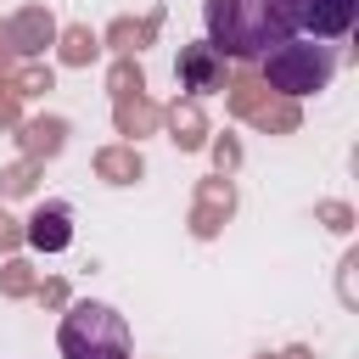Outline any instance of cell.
I'll return each instance as SVG.
<instances>
[{
    "label": "cell",
    "mask_w": 359,
    "mask_h": 359,
    "mask_svg": "<svg viewBox=\"0 0 359 359\" xmlns=\"http://www.w3.org/2000/svg\"><path fill=\"white\" fill-rule=\"evenodd\" d=\"M208 50L230 62H258L297 34V0H202Z\"/></svg>",
    "instance_id": "1"
},
{
    "label": "cell",
    "mask_w": 359,
    "mask_h": 359,
    "mask_svg": "<svg viewBox=\"0 0 359 359\" xmlns=\"http://www.w3.org/2000/svg\"><path fill=\"white\" fill-rule=\"evenodd\" d=\"M56 348H62V359H129V325L112 303L84 297L62 314Z\"/></svg>",
    "instance_id": "2"
},
{
    "label": "cell",
    "mask_w": 359,
    "mask_h": 359,
    "mask_svg": "<svg viewBox=\"0 0 359 359\" xmlns=\"http://www.w3.org/2000/svg\"><path fill=\"white\" fill-rule=\"evenodd\" d=\"M258 67H264L269 90H280V95H314V90L331 84V73H337V50H331L325 39L292 34V39H280L275 50H264Z\"/></svg>",
    "instance_id": "3"
},
{
    "label": "cell",
    "mask_w": 359,
    "mask_h": 359,
    "mask_svg": "<svg viewBox=\"0 0 359 359\" xmlns=\"http://www.w3.org/2000/svg\"><path fill=\"white\" fill-rule=\"evenodd\" d=\"M359 0H297V28H309V39H342L353 28Z\"/></svg>",
    "instance_id": "4"
},
{
    "label": "cell",
    "mask_w": 359,
    "mask_h": 359,
    "mask_svg": "<svg viewBox=\"0 0 359 359\" xmlns=\"http://www.w3.org/2000/svg\"><path fill=\"white\" fill-rule=\"evenodd\" d=\"M67 241H73V213H67L62 202L34 208V219H28V247H39V252H62Z\"/></svg>",
    "instance_id": "5"
},
{
    "label": "cell",
    "mask_w": 359,
    "mask_h": 359,
    "mask_svg": "<svg viewBox=\"0 0 359 359\" xmlns=\"http://www.w3.org/2000/svg\"><path fill=\"white\" fill-rule=\"evenodd\" d=\"M219 62H224V56H213L208 39H202V45H185V50H180V79H185V90H219Z\"/></svg>",
    "instance_id": "6"
}]
</instances>
